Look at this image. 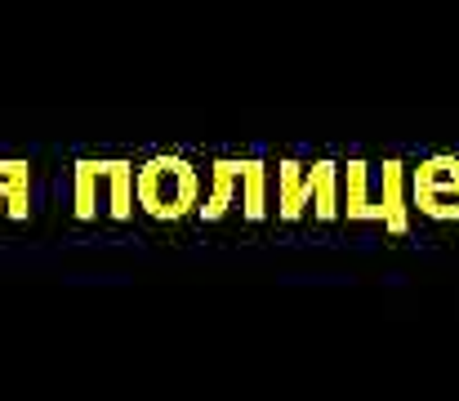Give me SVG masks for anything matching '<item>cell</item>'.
I'll use <instances>...</instances> for the list:
<instances>
[]
</instances>
